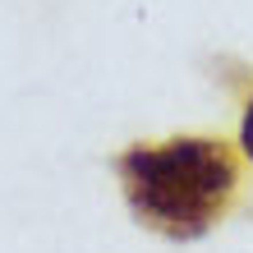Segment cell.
<instances>
[{
  "label": "cell",
  "instance_id": "cell-1",
  "mask_svg": "<svg viewBox=\"0 0 253 253\" xmlns=\"http://www.w3.org/2000/svg\"><path fill=\"white\" fill-rule=\"evenodd\" d=\"M129 212L166 240H198L216 226L235 193V157L212 138H170L115 157Z\"/></svg>",
  "mask_w": 253,
  "mask_h": 253
},
{
  "label": "cell",
  "instance_id": "cell-2",
  "mask_svg": "<svg viewBox=\"0 0 253 253\" xmlns=\"http://www.w3.org/2000/svg\"><path fill=\"white\" fill-rule=\"evenodd\" d=\"M240 143H244V152L253 161V101H249V111H244V129H240Z\"/></svg>",
  "mask_w": 253,
  "mask_h": 253
}]
</instances>
